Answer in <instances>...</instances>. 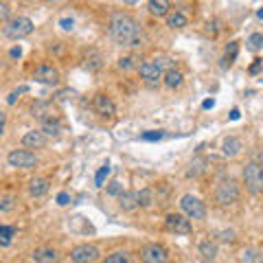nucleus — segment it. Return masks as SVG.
<instances>
[{
	"instance_id": "obj_1",
	"label": "nucleus",
	"mask_w": 263,
	"mask_h": 263,
	"mask_svg": "<svg viewBox=\"0 0 263 263\" xmlns=\"http://www.w3.org/2000/svg\"><path fill=\"white\" fill-rule=\"evenodd\" d=\"M110 35L119 46L134 48L141 44L143 40V27L136 18H132L129 13L114 11L110 15Z\"/></svg>"
},
{
	"instance_id": "obj_2",
	"label": "nucleus",
	"mask_w": 263,
	"mask_h": 263,
	"mask_svg": "<svg viewBox=\"0 0 263 263\" xmlns=\"http://www.w3.org/2000/svg\"><path fill=\"white\" fill-rule=\"evenodd\" d=\"M239 184L235 182L233 178H219L215 184V191H213V197L219 206H233V204L239 200Z\"/></svg>"
},
{
	"instance_id": "obj_3",
	"label": "nucleus",
	"mask_w": 263,
	"mask_h": 263,
	"mask_svg": "<svg viewBox=\"0 0 263 263\" xmlns=\"http://www.w3.org/2000/svg\"><path fill=\"white\" fill-rule=\"evenodd\" d=\"M3 33L7 40H22L29 37L33 33V20L27 18V15H18V18H9L5 22Z\"/></svg>"
},
{
	"instance_id": "obj_4",
	"label": "nucleus",
	"mask_w": 263,
	"mask_h": 263,
	"mask_svg": "<svg viewBox=\"0 0 263 263\" xmlns=\"http://www.w3.org/2000/svg\"><path fill=\"white\" fill-rule=\"evenodd\" d=\"M243 184L250 195H259L263 191V169L259 160H252L243 167Z\"/></svg>"
},
{
	"instance_id": "obj_5",
	"label": "nucleus",
	"mask_w": 263,
	"mask_h": 263,
	"mask_svg": "<svg viewBox=\"0 0 263 263\" xmlns=\"http://www.w3.org/2000/svg\"><path fill=\"white\" fill-rule=\"evenodd\" d=\"M180 209H182V213L189 219H204L206 217V206H204V202L191 193L180 197Z\"/></svg>"
},
{
	"instance_id": "obj_6",
	"label": "nucleus",
	"mask_w": 263,
	"mask_h": 263,
	"mask_svg": "<svg viewBox=\"0 0 263 263\" xmlns=\"http://www.w3.org/2000/svg\"><path fill=\"white\" fill-rule=\"evenodd\" d=\"M164 228L174 235H191L193 233L191 219H189L184 213H169V215L164 217Z\"/></svg>"
},
{
	"instance_id": "obj_7",
	"label": "nucleus",
	"mask_w": 263,
	"mask_h": 263,
	"mask_svg": "<svg viewBox=\"0 0 263 263\" xmlns=\"http://www.w3.org/2000/svg\"><path fill=\"white\" fill-rule=\"evenodd\" d=\"M7 162L13 169H33L37 167V156L31 149H13L7 156Z\"/></svg>"
},
{
	"instance_id": "obj_8",
	"label": "nucleus",
	"mask_w": 263,
	"mask_h": 263,
	"mask_svg": "<svg viewBox=\"0 0 263 263\" xmlns=\"http://www.w3.org/2000/svg\"><path fill=\"white\" fill-rule=\"evenodd\" d=\"M99 257H101V252L92 243H81L70 250V261L75 263H92V261H99Z\"/></svg>"
},
{
	"instance_id": "obj_9",
	"label": "nucleus",
	"mask_w": 263,
	"mask_h": 263,
	"mask_svg": "<svg viewBox=\"0 0 263 263\" xmlns=\"http://www.w3.org/2000/svg\"><path fill=\"white\" fill-rule=\"evenodd\" d=\"M138 75H141V79L147 86H158L162 81V68L156 66L154 60H149V62H143L141 66H138Z\"/></svg>"
},
{
	"instance_id": "obj_10",
	"label": "nucleus",
	"mask_w": 263,
	"mask_h": 263,
	"mask_svg": "<svg viewBox=\"0 0 263 263\" xmlns=\"http://www.w3.org/2000/svg\"><path fill=\"white\" fill-rule=\"evenodd\" d=\"M29 112H31V117L37 119V121H46V119L57 117V108L53 105V101H46V99H37V101H33Z\"/></svg>"
},
{
	"instance_id": "obj_11",
	"label": "nucleus",
	"mask_w": 263,
	"mask_h": 263,
	"mask_svg": "<svg viewBox=\"0 0 263 263\" xmlns=\"http://www.w3.org/2000/svg\"><path fill=\"white\" fill-rule=\"evenodd\" d=\"M33 79L42 86H57L60 84V70L55 66H48V64H42L37 66L35 72H33Z\"/></svg>"
},
{
	"instance_id": "obj_12",
	"label": "nucleus",
	"mask_w": 263,
	"mask_h": 263,
	"mask_svg": "<svg viewBox=\"0 0 263 263\" xmlns=\"http://www.w3.org/2000/svg\"><path fill=\"white\" fill-rule=\"evenodd\" d=\"M141 259L147 261V263H164L169 259V252L158 243H147L141 250Z\"/></svg>"
},
{
	"instance_id": "obj_13",
	"label": "nucleus",
	"mask_w": 263,
	"mask_h": 263,
	"mask_svg": "<svg viewBox=\"0 0 263 263\" xmlns=\"http://www.w3.org/2000/svg\"><path fill=\"white\" fill-rule=\"evenodd\" d=\"M92 105H95L97 114H101V117H108V119H112L114 114H117V105H114L112 99H110L108 95H103V92L95 95V99H92Z\"/></svg>"
},
{
	"instance_id": "obj_14",
	"label": "nucleus",
	"mask_w": 263,
	"mask_h": 263,
	"mask_svg": "<svg viewBox=\"0 0 263 263\" xmlns=\"http://www.w3.org/2000/svg\"><path fill=\"white\" fill-rule=\"evenodd\" d=\"M46 141H48V136L44 134L42 129H31V132H27V134L22 136L24 149H44Z\"/></svg>"
},
{
	"instance_id": "obj_15",
	"label": "nucleus",
	"mask_w": 263,
	"mask_h": 263,
	"mask_svg": "<svg viewBox=\"0 0 263 263\" xmlns=\"http://www.w3.org/2000/svg\"><path fill=\"white\" fill-rule=\"evenodd\" d=\"M162 84L167 86L169 90H176L184 84V75H182V70H178L176 66H171V68L167 70H162Z\"/></svg>"
},
{
	"instance_id": "obj_16",
	"label": "nucleus",
	"mask_w": 263,
	"mask_h": 263,
	"mask_svg": "<svg viewBox=\"0 0 263 263\" xmlns=\"http://www.w3.org/2000/svg\"><path fill=\"white\" fill-rule=\"evenodd\" d=\"M119 206L125 213H134L138 209V191H121L119 195Z\"/></svg>"
},
{
	"instance_id": "obj_17",
	"label": "nucleus",
	"mask_w": 263,
	"mask_h": 263,
	"mask_svg": "<svg viewBox=\"0 0 263 263\" xmlns=\"http://www.w3.org/2000/svg\"><path fill=\"white\" fill-rule=\"evenodd\" d=\"M147 9H149V13L154 18H164V15L171 11V3L169 0H149V3H147Z\"/></svg>"
},
{
	"instance_id": "obj_18",
	"label": "nucleus",
	"mask_w": 263,
	"mask_h": 263,
	"mask_svg": "<svg viewBox=\"0 0 263 263\" xmlns=\"http://www.w3.org/2000/svg\"><path fill=\"white\" fill-rule=\"evenodd\" d=\"M48 189H51V184H48L46 178H33L29 182V195L31 197H42L48 193Z\"/></svg>"
},
{
	"instance_id": "obj_19",
	"label": "nucleus",
	"mask_w": 263,
	"mask_h": 263,
	"mask_svg": "<svg viewBox=\"0 0 263 263\" xmlns=\"http://www.w3.org/2000/svg\"><path fill=\"white\" fill-rule=\"evenodd\" d=\"M241 149H243L241 138H235V136L226 138L224 145H221V152H224V156H228V158H235V156H239Z\"/></svg>"
},
{
	"instance_id": "obj_20",
	"label": "nucleus",
	"mask_w": 263,
	"mask_h": 263,
	"mask_svg": "<svg viewBox=\"0 0 263 263\" xmlns=\"http://www.w3.org/2000/svg\"><path fill=\"white\" fill-rule=\"evenodd\" d=\"M237 55H239V44H237V42H230V44L226 46L224 55H221V68H230V66L235 64Z\"/></svg>"
},
{
	"instance_id": "obj_21",
	"label": "nucleus",
	"mask_w": 263,
	"mask_h": 263,
	"mask_svg": "<svg viewBox=\"0 0 263 263\" xmlns=\"http://www.w3.org/2000/svg\"><path fill=\"white\" fill-rule=\"evenodd\" d=\"M31 261H37V263H53V261H57V252H55L53 248H37V250H33Z\"/></svg>"
},
{
	"instance_id": "obj_22",
	"label": "nucleus",
	"mask_w": 263,
	"mask_h": 263,
	"mask_svg": "<svg viewBox=\"0 0 263 263\" xmlns=\"http://www.w3.org/2000/svg\"><path fill=\"white\" fill-rule=\"evenodd\" d=\"M164 18H167V27L169 29H184L186 24H189V18H186L182 11H174V13L169 11Z\"/></svg>"
},
{
	"instance_id": "obj_23",
	"label": "nucleus",
	"mask_w": 263,
	"mask_h": 263,
	"mask_svg": "<svg viewBox=\"0 0 263 263\" xmlns=\"http://www.w3.org/2000/svg\"><path fill=\"white\" fill-rule=\"evenodd\" d=\"M197 250H200V254H202V259H204V261H215V257H217V246L213 243L211 239L200 241Z\"/></svg>"
},
{
	"instance_id": "obj_24",
	"label": "nucleus",
	"mask_w": 263,
	"mask_h": 263,
	"mask_svg": "<svg viewBox=\"0 0 263 263\" xmlns=\"http://www.w3.org/2000/svg\"><path fill=\"white\" fill-rule=\"evenodd\" d=\"M42 123V132L46 136H57L62 132V121L60 117H53V119H46V121H40Z\"/></svg>"
},
{
	"instance_id": "obj_25",
	"label": "nucleus",
	"mask_w": 263,
	"mask_h": 263,
	"mask_svg": "<svg viewBox=\"0 0 263 263\" xmlns=\"http://www.w3.org/2000/svg\"><path fill=\"white\" fill-rule=\"evenodd\" d=\"M154 202H156V193H154L152 186H145L138 191V206L149 209V206H154Z\"/></svg>"
},
{
	"instance_id": "obj_26",
	"label": "nucleus",
	"mask_w": 263,
	"mask_h": 263,
	"mask_svg": "<svg viewBox=\"0 0 263 263\" xmlns=\"http://www.w3.org/2000/svg\"><path fill=\"white\" fill-rule=\"evenodd\" d=\"M204 171H206V160H204V158H195V160H191V164H189L186 176L189 178H197V176H202Z\"/></svg>"
},
{
	"instance_id": "obj_27",
	"label": "nucleus",
	"mask_w": 263,
	"mask_h": 263,
	"mask_svg": "<svg viewBox=\"0 0 263 263\" xmlns=\"http://www.w3.org/2000/svg\"><path fill=\"white\" fill-rule=\"evenodd\" d=\"M246 44H248V51L259 53L263 48V35H261V33H252V35L246 40Z\"/></svg>"
},
{
	"instance_id": "obj_28",
	"label": "nucleus",
	"mask_w": 263,
	"mask_h": 263,
	"mask_svg": "<svg viewBox=\"0 0 263 263\" xmlns=\"http://www.w3.org/2000/svg\"><path fill=\"white\" fill-rule=\"evenodd\" d=\"M15 206H18V200L13 195H3L0 197V213H11Z\"/></svg>"
},
{
	"instance_id": "obj_29",
	"label": "nucleus",
	"mask_w": 263,
	"mask_h": 263,
	"mask_svg": "<svg viewBox=\"0 0 263 263\" xmlns=\"http://www.w3.org/2000/svg\"><path fill=\"white\" fill-rule=\"evenodd\" d=\"M129 257H127V252L125 250H117V252H112L105 257V263H127Z\"/></svg>"
},
{
	"instance_id": "obj_30",
	"label": "nucleus",
	"mask_w": 263,
	"mask_h": 263,
	"mask_svg": "<svg viewBox=\"0 0 263 263\" xmlns=\"http://www.w3.org/2000/svg\"><path fill=\"white\" fill-rule=\"evenodd\" d=\"M108 176H110V164H103V167L97 171V176H95V184H97L99 189H101V186H103V182H105V178H108Z\"/></svg>"
},
{
	"instance_id": "obj_31",
	"label": "nucleus",
	"mask_w": 263,
	"mask_h": 263,
	"mask_svg": "<svg viewBox=\"0 0 263 263\" xmlns=\"http://www.w3.org/2000/svg\"><path fill=\"white\" fill-rule=\"evenodd\" d=\"M141 138H143V141H160V138H164V132L152 129V132H145V134H141Z\"/></svg>"
},
{
	"instance_id": "obj_32",
	"label": "nucleus",
	"mask_w": 263,
	"mask_h": 263,
	"mask_svg": "<svg viewBox=\"0 0 263 263\" xmlns=\"http://www.w3.org/2000/svg\"><path fill=\"white\" fill-rule=\"evenodd\" d=\"M241 261H261V252L259 250H243L241 254Z\"/></svg>"
},
{
	"instance_id": "obj_33",
	"label": "nucleus",
	"mask_w": 263,
	"mask_h": 263,
	"mask_svg": "<svg viewBox=\"0 0 263 263\" xmlns=\"http://www.w3.org/2000/svg\"><path fill=\"white\" fill-rule=\"evenodd\" d=\"M15 237V228L13 226H0V239H13Z\"/></svg>"
},
{
	"instance_id": "obj_34",
	"label": "nucleus",
	"mask_w": 263,
	"mask_h": 263,
	"mask_svg": "<svg viewBox=\"0 0 263 263\" xmlns=\"http://www.w3.org/2000/svg\"><path fill=\"white\" fill-rule=\"evenodd\" d=\"M9 18H11V7L0 0V22H7Z\"/></svg>"
},
{
	"instance_id": "obj_35",
	"label": "nucleus",
	"mask_w": 263,
	"mask_h": 263,
	"mask_svg": "<svg viewBox=\"0 0 263 263\" xmlns=\"http://www.w3.org/2000/svg\"><path fill=\"white\" fill-rule=\"evenodd\" d=\"M24 92H29V88H27V86H22V88H18V90H13V92H11L9 97H7V103L13 105L15 101H18V97H20V95H24Z\"/></svg>"
},
{
	"instance_id": "obj_36",
	"label": "nucleus",
	"mask_w": 263,
	"mask_h": 263,
	"mask_svg": "<svg viewBox=\"0 0 263 263\" xmlns=\"http://www.w3.org/2000/svg\"><path fill=\"white\" fill-rule=\"evenodd\" d=\"M215 239H217V241L230 243V241H235V235L230 233V230H219V233H215Z\"/></svg>"
},
{
	"instance_id": "obj_37",
	"label": "nucleus",
	"mask_w": 263,
	"mask_h": 263,
	"mask_svg": "<svg viewBox=\"0 0 263 263\" xmlns=\"http://www.w3.org/2000/svg\"><path fill=\"white\" fill-rule=\"evenodd\" d=\"M123 191V184L119 182V180H112V182L108 184V195H119Z\"/></svg>"
},
{
	"instance_id": "obj_38",
	"label": "nucleus",
	"mask_w": 263,
	"mask_h": 263,
	"mask_svg": "<svg viewBox=\"0 0 263 263\" xmlns=\"http://www.w3.org/2000/svg\"><path fill=\"white\" fill-rule=\"evenodd\" d=\"M206 33L215 37L217 33H219V22H217V20H209V22H206Z\"/></svg>"
},
{
	"instance_id": "obj_39",
	"label": "nucleus",
	"mask_w": 263,
	"mask_h": 263,
	"mask_svg": "<svg viewBox=\"0 0 263 263\" xmlns=\"http://www.w3.org/2000/svg\"><path fill=\"white\" fill-rule=\"evenodd\" d=\"M60 27L64 31H72V29H75V20H72V18H62L60 20Z\"/></svg>"
},
{
	"instance_id": "obj_40",
	"label": "nucleus",
	"mask_w": 263,
	"mask_h": 263,
	"mask_svg": "<svg viewBox=\"0 0 263 263\" xmlns=\"http://www.w3.org/2000/svg\"><path fill=\"white\" fill-rule=\"evenodd\" d=\"M132 62H134L132 57H121V60H119V68H121V70H129L132 66H134Z\"/></svg>"
},
{
	"instance_id": "obj_41",
	"label": "nucleus",
	"mask_w": 263,
	"mask_h": 263,
	"mask_svg": "<svg viewBox=\"0 0 263 263\" xmlns=\"http://www.w3.org/2000/svg\"><path fill=\"white\" fill-rule=\"evenodd\" d=\"M261 68H263V60H259V57H257V60H254V64L250 66V75H259V72H261Z\"/></svg>"
},
{
	"instance_id": "obj_42",
	"label": "nucleus",
	"mask_w": 263,
	"mask_h": 263,
	"mask_svg": "<svg viewBox=\"0 0 263 263\" xmlns=\"http://www.w3.org/2000/svg\"><path fill=\"white\" fill-rule=\"evenodd\" d=\"M68 202H70V195L66 193V191H62L60 195H57V204H60V206H66Z\"/></svg>"
},
{
	"instance_id": "obj_43",
	"label": "nucleus",
	"mask_w": 263,
	"mask_h": 263,
	"mask_svg": "<svg viewBox=\"0 0 263 263\" xmlns=\"http://www.w3.org/2000/svg\"><path fill=\"white\" fill-rule=\"evenodd\" d=\"M5 125H7V114H5L3 110H0V134L5 132Z\"/></svg>"
},
{
	"instance_id": "obj_44",
	"label": "nucleus",
	"mask_w": 263,
	"mask_h": 263,
	"mask_svg": "<svg viewBox=\"0 0 263 263\" xmlns=\"http://www.w3.org/2000/svg\"><path fill=\"white\" fill-rule=\"evenodd\" d=\"M9 55H11V57H20V55H22V48H20V46H13L11 51H9Z\"/></svg>"
},
{
	"instance_id": "obj_45",
	"label": "nucleus",
	"mask_w": 263,
	"mask_h": 263,
	"mask_svg": "<svg viewBox=\"0 0 263 263\" xmlns=\"http://www.w3.org/2000/svg\"><path fill=\"white\" fill-rule=\"evenodd\" d=\"M213 103H215V101H213V99H206V101H204L202 105H204V108H206V110H209V108H213Z\"/></svg>"
},
{
	"instance_id": "obj_46",
	"label": "nucleus",
	"mask_w": 263,
	"mask_h": 263,
	"mask_svg": "<svg viewBox=\"0 0 263 263\" xmlns=\"http://www.w3.org/2000/svg\"><path fill=\"white\" fill-rule=\"evenodd\" d=\"M230 119H233V121L239 119V110H233V112H230Z\"/></svg>"
},
{
	"instance_id": "obj_47",
	"label": "nucleus",
	"mask_w": 263,
	"mask_h": 263,
	"mask_svg": "<svg viewBox=\"0 0 263 263\" xmlns=\"http://www.w3.org/2000/svg\"><path fill=\"white\" fill-rule=\"evenodd\" d=\"M44 3H48V5H62V3H66V0H44Z\"/></svg>"
},
{
	"instance_id": "obj_48",
	"label": "nucleus",
	"mask_w": 263,
	"mask_h": 263,
	"mask_svg": "<svg viewBox=\"0 0 263 263\" xmlns=\"http://www.w3.org/2000/svg\"><path fill=\"white\" fill-rule=\"evenodd\" d=\"M125 5H136V3H141V0H123Z\"/></svg>"
},
{
	"instance_id": "obj_49",
	"label": "nucleus",
	"mask_w": 263,
	"mask_h": 263,
	"mask_svg": "<svg viewBox=\"0 0 263 263\" xmlns=\"http://www.w3.org/2000/svg\"><path fill=\"white\" fill-rule=\"evenodd\" d=\"M18 3H31V0H18Z\"/></svg>"
}]
</instances>
